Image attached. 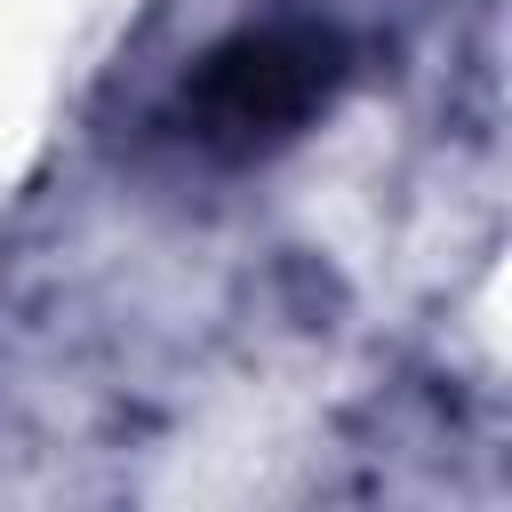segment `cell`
Masks as SVG:
<instances>
[{
	"label": "cell",
	"mask_w": 512,
	"mask_h": 512,
	"mask_svg": "<svg viewBox=\"0 0 512 512\" xmlns=\"http://www.w3.org/2000/svg\"><path fill=\"white\" fill-rule=\"evenodd\" d=\"M344 80V40L328 24H256L208 48L184 80V120L200 144H272L296 136Z\"/></svg>",
	"instance_id": "6da1fadb"
}]
</instances>
